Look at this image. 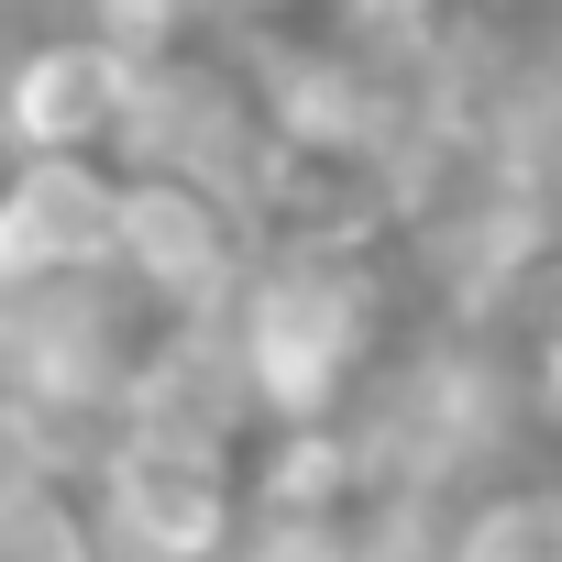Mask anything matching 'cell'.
<instances>
[{
    "label": "cell",
    "mask_w": 562,
    "mask_h": 562,
    "mask_svg": "<svg viewBox=\"0 0 562 562\" xmlns=\"http://www.w3.org/2000/svg\"><path fill=\"white\" fill-rule=\"evenodd\" d=\"M210 331L276 441H331L386 364V276L353 232H254Z\"/></svg>",
    "instance_id": "obj_1"
},
{
    "label": "cell",
    "mask_w": 562,
    "mask_h": 562,
    "mask_svg": "<svg viewBox=\"0 0 562 562\" xmlns=\"http://www.w3.org/2000/svg\"><path fill=\"white\" fill-rule=\"evenodd\" d=\"M254 254V210L232 177L199 166H122V210H111V276L155 310V321H210L232 299V276Z\"/></svg>",
    "instance_id": "obj_2"
},
{
    "label": "cell",
    "mask_w": 562,
    "mask_h": 562,
    "mask_svg": "<svg viewBox=\"0 0 562 562\" xmlns=\"http://www.w3.org/2000/svg\"><path fill=\"white\" fill-rule=\"evenodd\" d=\"M144 45L111 34V23H67V34H34L12 67H0V100L12 122L45 144V155H111L133 144V111H144Z\"/></svg>",
    "instance_id": "obj_3"
},
{
    "label": "cell",
    "mask_w": 562,
    "mask_h": 562,
    "mask_svg": "<svg viewBox=\"0 0 562 562\" xmlns=\"http://www.w3.org/2000/svg\"><path fill=\"white\" fill-rule=\"evenodd\" d=\"M111 210H122L111 155H34L23 188L0 199V299H45V288H78V276H111Z\"/></svg>",
    "instance_id": "obj_4"
},
{
    "label": "cell",
    "mask_w": 562,
    "mask_h": 562,
    "mask_svg": "<svg viewBox=\"0 0 562 562\" xmlns=\"http://www.w3.org/2000/svg\"><path fill=\"white\" fill-rule=\"evenodd\" d=\"M430 562H562V463H496L430 518Z\"/></svg>",
    "instance_id": "obj_5"
},
{
    "label": "cell",
    "mask_w": 562,
    "mask_h": 562,
    "mask_svg": "<svg viewBox=\"0 0 562 562\" xmlns=\"http://www.w3.org/2000/svg\"><path fill=\"white\" fill-rule=\"evenodd\" d=\"M0 562H111L89 474L67 452H0Z\"/></svg>",
    "instance_id": "obj_6"
},
{
    "label": "cell",
    "mask_w": 562,
    "mask_h": 562,
    "mask_svg": "<svg viewBox=\"0 0 562 562\" xmlns=\"http://www.w3.org/2000/svg\"><path fill=\"white\" fill-rule=\"evenodd\" d=\"M23 386H34V364H23V310L0 299V452L23 441Z\"/></svg>",
    "instance_id": "obj_7"
},
{
    "label": "cell",
    "mask_w": 562,
    "mask_h": 562,
    "mask_svg": "<svg viewBox=\"0 0 562 562\" xmlns=\"http://www.w3.org/2000/svg\"><path fill=\"white\" fill-rule=\"evenodd\" d=\"M34 155H45V144H34V133L12 122V100H0V199H12V188H23V166H34Z\"/></svg>",
    "instance_id": "obj_8"
},
{
    "label": "cell",
    "mask_w": 562,
    "mask_h": 562,
    "mask_svg": "<svg viewBox=\"0 0 562 562\" xmlns=\"http://www.w3.org/2000/svg\"><path fill=\"white\" fill-rule=\"evenodd\" d=\"M0 12H23V0H0Z\"/></svg>",
    "instance_id": "obj_9"
}]
</instances>
